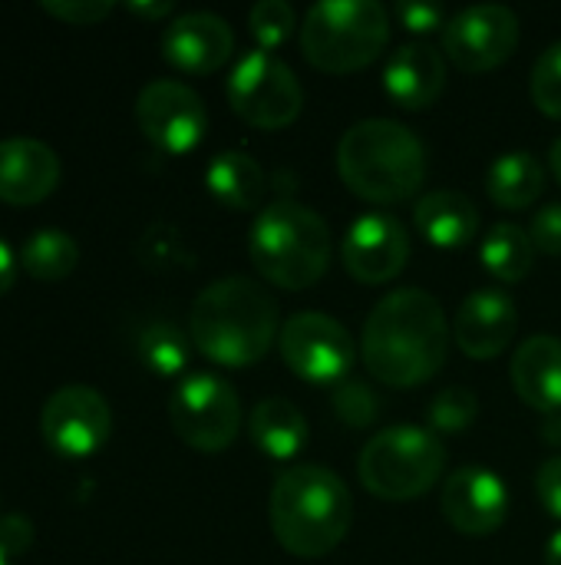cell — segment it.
Wrapping results in <instances>:
<instances>
[{"label":"cell","mask_w":561,"mask_h":565,"mask_svg":"<svg viewBox=\"0 0 561 565\" xmlns=\"http://www.w3.org/2000/svg\"><path fill=\"white\" fill-rule=\"evenodd\" d=\"M417 228L436 248H463L479 232V209L460 189H433L417 202Z\"/></svg>","instance_id":"21"},{"label":"cell","mask_w":561,"mask_h":565,"mask_svg":"<svg viewBox=\"0 0 561 565\" xmlns=\"http://www.w3.org/2000/svg\"><path fill=\"white\" fill-rule=\"evenodd\" d=\"M126 10L136 13V17H145V20H162V17L172 13V3L169 0H149V3L145 0H129Z\"/></svg>","instance_id":"38"},{"label":"cell","mask_w":561,"mask_h":565,"mask_svg":"<svg viewBox=\"0 0 561 565\" xmlns=\"http://www.w3.org/2000/svg\"><path fill=\"white\" fill-rule=\"evenodd\" d=\"M532 245L546 255H561V202L546 205L542 212H536L532 218Z\"/></svg>","instance_id":"35"},{"label":"cell","mask_w":561,"mask_h":565,"mask_svg":"<svg viewBox=\"0 0 561 565\" xmlns=\"http://www.w3.org/2000/svg\"><path fill=\"white\" fill-rule=\"evenodd\" d=\"M188 344H192V338L179 324L162 321V318L142 324V331L136 338L139 361L159 377H179L188 367V358H192Z\"/></svg>","instance_id":"27"},{"label":"cell","mask_w":561,"mask_h":565,"mask_svg":"<svg viewBox=\"0 0 561 565\" xmlns=\"http://www.w3.org/2000/svg\"><path fill=\"white\" fill-rule=\"evenodd\" d=\"M231 109L255 129H284L301 116L304 89L298 73L271 50H248L228 76Z\"/></svg>","instance_id":"9"},{"label":"cell","mask_w":561,"mask_h":565,"mask_svg":"<svg viewBox=\"0 0 561 565\" xmlns=\"http://www.w3.org/2000/svg\"><path fill=\"white\" fill-rule=\"evenodd\" d=\"M546 565H561V530H555L546 543Z\"/></svg>","instance_id":"40"},{"label":"cell","mask_w":561,"mask_h":565,"mask_svg":"<svg viewBox=\"0 0 561 565\" xmlns=\"http://www.w3.org/2000/svg\"><path fill=\"white\" fill-rule=\"evenodd\" d=\"M17 262L36 281H63L79 265V245L60 228H36L23 238Z\"/></svg>","instance_id":"26"},{"label":"cell","mask_w":561,"mask_h":565,"mask_svg":"<svg viewBox=\"0 0 561 565\" xmlns=\"http://www.w3.org/2000/svg\"><path fill=\"white\" fill-rule=\"evenodd\" d=\"M248 430H251L255 447L271 460H294L311 440L308 417L301 414V407H294L284 397L258 401L251 411Z\"/></svg>","instance_id":"22"},{"label":"cell","mask_w":561,"mask_h":565,"mask_svg":"<svg viewBox=\"0 0 561 565\" xmlns=\"http://www.w3.org/2000/svg\"><path fill=\"white\" fill-rule=\"evenodd\" d=\"M549 162H552V172H555V179L561 182V136L552 142V149H549Z\"/></svg>","instance_id":"41"},{"label":"cell","mask_w":561,"mask_h":565,"mask_svg":"<svg viewBox=\"0 0 561 565\" xmlns=\"http://www.w3.org/2000/svg\"><path fill=\"white\" fill-rule=\"evenodd\" d=\"M112 434V411L96 387L66 384L53 391L40 411L43 444L66 460H83L103 450Z\"/></svg>","instance_id":"10"},{"label":"cell","mask_w":561,"mask_h":565,"mask_svg":"<svg viewBox=\"0 0 561 565\" xmlns=\"http://www.w3.org/2000/svg\"><path fill=\"white\" fill-rule=\"evenodd\" d=\"M384 86L403 109H427L446 86V56L427 40H410L390 53Z\"/></svg>","instance_id":"19"},{"label":"cell","mask_w":561,"mask_h":565,"mask_svg":"<svg viewBox=\"0 0 561 565\" xmlns=\"http://www.w3.org/2000/svg\"><path fill=\"white\" fill-rule=\"evenodd\" d=\"M301 50L324 73H357L390 43V17L377 0H321L304 13Z\"/></svg>","instance_id":"6"},{"label":"cell","mask_w":561,"mask_h":565,"mask_svg":"<svg viewBox=\"0 0 561 565\" xmlns=\"http://www.w3.org/2000/svg\"><path fill=\"white\" fill-rule=\"evenodd\" d=\"M13 278H17V255H13V248L0 238V298L13 288Z\"/></svg>","instance_id":"39"},{"label":"cell","mask_w":561,"mask_h":565,"mask_svg":"<svg viewBox=\"0 0 561 565\" xmlns=\"http://www.w3.org/2000/svg\"><path fill=\"white\" fill-rule=\"evenodd\" d=\"M337 172L367 202H403L427 182V146L397 119H360L337 142Z\"/></svg>","instance_id":"4"},{"label":"cell","mask_w":561,"mask_h":565,"mask_svg":"<svg viewBox=\"0 0 561 565\" xmlns=\"http://www.w3.org/2000/svg\"><path fill=\"white\" fill-rule=\"evenodd\" d=\"M136 122L155 149L182 156L202 142L208 109L192 86L179 79H152L136 96Z\"/></svg>","instance_id":"13"},{"label":"cell","mask_w":561,"mask_h":565,"mask_svg":"<svg viewBox=\"0 0 561 565\" xmlns=\"http://www.w3.org/2000/svg\"><path fill=\"white\" fill-rule=\"evenodd\" d=\"M281 358L311 384H341L354 364V338L324 311H298L281 328Z\"/></svg>","instance_id":"12"},{"label":"cell","mask_w":561,"mask_h":565,"mask_svg":"<svg viewBox=\"0 0 561 565\" xmlns=\"http://www.w3.org/2000/svg\"><path fill=\"white\" fill-rule=\"evenodd\" d=\"M446 470V450L430 427L393 424L377 430L360 450L357 473L367 493L387 503L423 497Z\"/></svg>","instance_id":"7"},{"label":"cell","mask_w":561,"mask_h":565,"mask_svg":"<svg viewBox=\"0 0 561 565\" xmlns=\"http://www.w3.org/2000/svg\"><path fill=\"white\" fill-rule=\"evenodd\" d=\"M274 295L245 275H228L198 291L188 311L192 344L222 367L258 364L278 338Z\"/></svg>","instance_id":"2"},{"label":"cell","mask_w":561,"mask_h":565,"mask_svg":"<svg viewBox=\"0 0 561 565\" xmlns=\"http://www.w3.org/2000/svg\"><path fill=\"white\" fill-rule=\"evenodd\" d=\"M139 258L145 268H155V271H169V268H185L192 265V248L185 245L182 232L175 225H152L142 238H139Z\"/></svg>","instance_id":"30"},{"label":"cell","mask_w":561,"mask_h":565,"mask_svg":"<svg viewBox=\"0 0 561 565\" xmlns=\"http://www.w3.org/2000/svg\"><path fill=\"white\" fill-rule=\"evenodd\" d=\"M364 367L387 387H420L433 381L450 354V321L443 305L423 288L384 295L360 334Z\"/></svg>","instance_id":"1"},{"label":"cell","mask_w":561,"mask_h":565,"mask_svg":"<svg viewBox=\"0 0 561 565\" xmlns=\"http://www.w3.org/2000/svg\"><path fill=\"white\" fill-rule=\"evenodd\" d=\"M529 93L546 116L561 119V40L539 53L529 76Z\"/></svg>","instance_id":"32"},{"label":"cell","mask_w":561,"mask_h":565,"mask_svg":"<svg viewBox=\"0 0 561 565\" xmlns=\"http://www.w3.org/2000/svg\"><path fill=\"white\" fill-rule=\"evenodd\" d=\"M0 565H13V563H10V559H7V556L0 553Z\"/></svg>","instance_id":"42"},{"label":"cell","mask_w":561,"mask_h":565,"mask_svg":"<svg viewBox=\"0 0 561 565\" xmlns=\"http://www.w3.org/2000/svg\"><path fill=\"white\" fill-rule=\"evenodd\" d=\"M397 20L410 33H430L446 26V10L433 0H400L397 3Z\"/></svg>","instance_id":"34"},{"label":"cell","mask_w":561,"mask_h":565,"mask_svg":"<svg viewBox=\"0 0 561 565\" xmlns=\"http://www.w3.org/2000/svg\"><path fill=\"white\" fill-rule=\"evenodd\" d=\"M248 26H251V36L258 40V50H278L284 46L298 26V13L288 0H261L251 7L248 13Z\"/></svg>","instance_id":"29"},{"label":"cell","mask_w":561,"mask_h":565,"mask_svg":"<svg viewBox=\"0 0 561 565\" xmlns=\"http://www.w3.org/2000/svg\"><path fill=\"white\" fill-rule=\"evenodd\" d=\"M60 156L33 136L0 139V202L36 205L60 185Z\"/></svg>","instance_id":"18"},{"label":"cell","mask_w":561,"mask_h":565,"mask_svg":"<svg viewBox=\"0 0 561 565\" xmlns=\"http://www.w3.org/2000/svg\"><path fill=\"white\" fill-rule=\"evenodd\" d=\"M235 50V30L212 10L179 13L162 33V56L182 73H215Z\"/></svg>","instance_id":"17"},{"label":"cell","mask_w":561,"mask_h":565,"mask_svg":"<svg viewBox=\"0 0 561 565\" xmlns=\"http://www.w3.org/2000/svg\"><path fill=\"white\" fill-rule=\"evenodd\" d=\"M344 268L364 285L393 281L410 258V235L403 222L390 212H364L350 222L344 245Z\"/></svg>","instance_id":"14"},{"label":"cell","mask_w":561,"mask_h":565,"mask_svg":"<svg viewBox=\"0 0 561 565\" xmlns=\"http://www.w3.org/2000/svg\"><path fill=\"white\" fill-rule=\"evenodd\" d=\"M248 255L271 285L304 291L317 285L331 265V228L311 205L281 199L258 212L248 235Z\"/></svg>","instance_id":"5"},{"label":"cell","mask_w":561,"mask_h":565,"mask_svg":"<svg viewBox=\"0 0 561 565\" xmlns=\"http://www.w3.org/2000/svg\"><path fill=\"white\" fill-rule=\"evenodd\" d=\"M331 404H334V414L344 427L350 430H364L370 424H377L380 417V397L364 384V381H341L331 394Z\"/></svg>","instance_id":"31"},{"label":"cell","mask_w":561,"mask_h":565,"mask_svg":"<svg viewBox=\"0 0 561 565\" xmlns=\"http://www.w3.org/2000/svg\"><path fill=\"white\" fill-rule=\"evenodd\" d=\"M446 523L463 536H489L509 516V490L496 470L460 467L446 477L440 497Z\"/></svg>","instance_id":"15"},{"label":"cell","mask_w":561,"mask_h":565,"mask_svg":"<svg viewBox=\"0 0 561 565\" xmlns=\"http://www.w3.org/2000/svg\"><path fill=\"white\" fill-rule=\"evenodd\" d=\"M479 258H483L486 271L506 285L529 278V271L536 268V245H532L529 228H522L516 222L493 225L479 245Z\"/></svg>","instance_id":"25"},{"label":"cell","mask_w":561,"mask_h":565,"mask_svg":"<svg viewBox=\"0 0 561 565\" xmlns=\"http://www.w3.org/2000/svg\"><path fill=\"white\" fill-rule=\"evenodd\" d=\"M40 10L63 23L89 26L112 13V0H40Z\"/></svg>","instance_id":"33"},{"label":"cell","mask_w":561,"mask_h":565,"mask_svg":"<svg viewBox=\"0 0 561 565\" xmlns=\"http://www.w3.org/2000/svg\"><path fill=\"white\" fill-rule=\"evenodd\" d=\"M519 328V308L503 288H476L453 318V341L466 358H499Z\"/></svg>","instance_id":"16"},{"label":"cell","mask_w":561,"mask_h":565,"mask_svg":"<svg viewBox=\"0 0 561 565\" xmlns=\"http://www.w3.org/2000/svg\"><path fill=\"white\" fill-rule=\"evenodd\" d=\"M479 417V397L470 387H446L427 407V424L433 434H463Z\"/></svg>","instance_id":"28"},{"label":"cell","mask_w":561,"mask_h":565,"mask_svg":"<svg viewBox=\"0 0 561 565\" xmlns=\"http://www.w3.org/2000/svg\"><path fill=\"white\" fill-rule=\"evenodd\" d=\"M513 387L539 414L561 411V338L555 334H532L513 354L509 367Z\"/></svg>","instance_id":"20"},{"label":"cell","mask_w":561,"mask_h":565,"mask_svg":"<svg viewBox=\"0 0 561 565\" xmlns=\"http://www.w3.org/2000/svg\"><path fill=\"white\" fill-rule=\"evenodd\" d=\"M536 493L542 500V507L561 520V454L559 457H549L539 473H536Z\"/></svg>","instance_id":"37"},{"label":"cell","mask_w":561,"mask_h":565,"mask_svg":"<svg viewBox=\"0 0 561 565\" xmlns=\"http://www.w3.org/2000/svg\"><path fill=\"white\" fill-rule=\"evenodd\" d=\"M519 46V17L506 3H473L443 26V56L466 73H486L506 63Z\"/></svg>","instance_id":"11"},{"label":"cell","mask_w":561,"mask_h":565,"mask_svg":"<svg viewBox=\"0 0 561 565\" xmlns=\"http://www.w3.org/2000/svg\"><path fill=\"white\" fill-rule=\"evenodd\" d=\"M169 424L185 447L198 454H222L241 430L238 391L212 371L185 374L169 397Z\"/></svg>","instance_id":"8"},{"label":"cell","mask_w":561,"mask_h":565,"mask_svg":"<svg viewBox=\"0 0 561 565\" xmlns=\"http://www.w3.org/2000/svg\"><path fill=\"white\" fill-rule=\"evenodd\" d=\"M546 189V169L536 152H503L486 172V192L503 209H529Z\"/></svg>","instance_id":"24"},{"label":"cell","mask_w":561,"mask_h":565,"mask_svg":"<svg viewBox=\"0 0 561 565\" xmlns=\"http://www.w3.org/2000/svg\"><path fill=\"white\" fill-rule=\"evenodd\" d=\"M205 185L231 212H251L265 199V169L241 149L218 152L205 169Z\"/></svg>","instance_id":"23"},{"label":"cell","mask_w":561,"mask_h":565,"mask_svg":"<svg viewBox=\"0 0 561 565\" xmlns=\"http://www.w3.org/2000/svg\"><path fill=\"white\" fill-rule=\"evenodd\" d=\"M274 540L298 559L334 553L354 520L347 483L321 463H298L278 473L268 500Z\"/></svg>","instance_id":"3"},{"label":"cell","mask_w":561,"mask_h":565,"mask_svg":"<svg viewBox=\"0 0 561 565\" xmlns=\"http://www.w3.org/2000/svg\"><path fill=\"white\" fill-rule=\"evenodd\" d=\"M30 543H33V523H30L26 516L10 513V516L0 520V553H3L10 563H17V559L30 550Z\"/></svg>","instance_id":"36"}]
</instances>
